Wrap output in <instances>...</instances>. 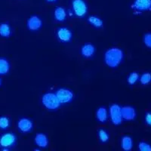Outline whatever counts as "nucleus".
<instances>
[{
  "mask_svg": "<svg viewBox=\"0 0 151 151\" xmlns=\"http://www.w3.org/2000/svg\"><path fill=\"white\" fill-rule=\"evenodd\" d=\"M124 58L122 50L117 47H112L104 53V62L110 68H116L121 64Z\"/></svg>",
  "mask_w": 151,
  "mask_h": 151,
  "instance_id": "obj_1",
  "label": "nucleus"
},
{
  "mask_svg": "<svg viewBox=\"0 0 151 151\" xmlns=\"http://www.w3.org/2000/svg\"><path fill=\"white\" fill-rule=\"evenodd\" d=\"M42 104L45 108L49 110H55L60 106V102L55 93L47 92L42 97Z\"/></svg>",
  "mask_w": 151,
  "mask_h": 151,
  "instance_id": "obj_2",
  "label": "nucleus"
},
{
  "mask_svg": "<svg viewBox=\"0 0 151 151\" xmlns=\"http://www.w3.org/2000/svg\"><path fill=\"white\" fill-rule=\"evenodd\" d=\"M109 116L111 122L115 125H119L122 123L123 119L122 116V107L118 104H112L109 108Z\"/></svg>",
  "mask_w": 151,
  "mask_h": 151,
  "instance_id": "obj_3",
  "label": "nucleus"
},
{
  "mask_svg": "<svg viewBox=\"0 0 151 151\" xmlns=\"http://www.w3.org/2000/svg\"><path fill=\"white\" fill-rule=\"evenodd\" d=\"M72 8L74 14L79 17H84L87 13L88 6L84 0H73Z\"/></svg>",
  "mask_w": 151,
  "mask_h": 151,
  "instance_id": "obj_4",
  "label": "nucleus"
},
{
  "mask_svg": "<svg viewBox=\"0 0 151 151\" xmlns=\"http://www.w3.org/2000/svg\"><path fill=\"white\" fill-rule=\"evenodd\" d=\"M55 94H56L57 97H58L59 101L60 102L61 104L70 103L73 99V91L71 90L68 89V88H59Z\"/></svg>",
  "mask_w": 151,
  "mask_h": 151,
  "instance_id": "obj_5",
  "label": "nucleus"
},
{
  "mask_svg": "<svg viewBox=\"0 0 151 151\" xmlns=\"http://www.w3.org/2000/svg\"><path fill=\"white\" fill-rule=\"evenodd\" d=\"M132 9L139 13L144 11H151V0H134Z\"/></svg>",
  "mask_w": 151,
  "mask_h": 151,
  "instance_id": "obj_6",
  "label": "nucleus"
},
{
  "mask_svg": "<svg viewBox=\"0 0 151 151\" xmlns=\"http://www.w3.org/2000/svg\"><path fill=\"white\" fill-rule=\"evenodd\" d=\"M16 142V136L12 132L5 133L0 137V145L3 148H9Z\"/></svg>",
  "mask_w": 151,
  "mask_h": 151,
  "instance_id": "obj_7",
  "label": "nucleus"
},
{
  "mask_svg": "<svg viewBox=\"0 0 151 151\" xmlns=\"http://www.w3.org/2000/svg\"><path fill=\"white\" fill-rule=\"evenodd\" d=\"M72 36V32L70 29L67 27H60L57 30V37L63 42H67L70 41Z\"/></svg>",
  "mask_w": 151,
  "mask_h": 151,
  "instance_id": "obj_8",
  "label": "nucleus"
},
{
  "mask_svg": "<svg viewBox=\"0 0 151 151\" xmlns=\"http://www.w3.org/2000/svg\"><path fill=\"white\" fill-rule=\"evenodd\" d=\"M17 128L21 132L27 133V132H31L33 129V122L27 118L20 119L17 122Z\"/></svg>",
  "mask_w": 151,
  "mask_h": 151,
  "instance_id": "obj_9",
  "label": "nucleus"
},
{
  "mask_svg": "<svg viewBox=\"0 0 151 151\" xmlns=\"http://www.w3.org/2000/svg\"><path fill=\"white\" fill-rule=\"evenodd\" d=\"M27 25L29 30L36 31L41 28L42 25V21L38 16L33 15L28 19Z\"/></svg>",
  "mask_w": 151,
  "mask_h": 151,
  "instance_id": "obj_10",
  "label": "nucleus"
},
{
  "mask_svg": "<svg viewBox=\"0 0 151 151\" xmlns=\"http://www.w3.org/2000/svg\"><path fill=\"white\" fill-rule=\"evenodd\" d=\"M122 116L124 120H134L136 117V111L134 107L131 106H125L122 107Z\"/></svg>",
  "mask_w": 151,
  "mask_h": 151,
  "instance_id": "obj_11",
  "label": "nucleus"
},
{
  "mask_svg": "<svg viewBox=\"0 0 151 151\" xmlns=\"http://www.w3.org/2000/svg\"><path fill=\"white\" fill-rule=\"evenodd\" d=\"M95 52V48L92 44L87 43L81 48V54L86 58H91Z\"/></svg>",
  "mask_w": 151,
  "mask_h": 151,
  "instance_id": "obj_12",
  "label": "nucleus"
},
{
  "mask_svg": "<svg viewBox=\"0 0 151 151\" xmlns=\"http://www.w3.org/2000/svg\"><path fill=\"white\" fill-rule=\"evenodd\" d=\"M109 116V113L106 107L100 106L96 111V119L97 120L101 123H104L107 121Z\"/></svg>",
  "mask_w": 151,
  "mask_h": 151,
  "instance_id": "obj_13",
  "label": "nucleus"
},
{
  "mask_svg": "<svg viewBox=\"0 0 151 151\" xmlns=\"http://www.w3.org/2000/svg\"><path fill=\"white\" fill-rule=\"evenodd\" d=\"M34 141L39 147L45 148L48 145V137L42 133H38L35 136Z\"/></svg>",
  "mask_w": 151,
  "mask_h": 151,
  "instance_id": "obj_14",
  "label": "nucleus"
},
{
  "mask_svg": "<svg viewBox=\"0 0 151 151\" xmlns=\"http://www.w3.org/2000/svg\"><path fill=\"white\" fill-rule=\"evenodd\" d=\"M121 147L122 149L125 151H129L133 147V141L129 136H123L121 139Z\"/></svg>",
  "mask_w": 151,
  "mask_h": 151,
  "instance_id": "obj_15",
  "label": "nucleus"
},
{
  "mask_svg": "<svg viewBox=\"0 0 151 151\" xmlns=\"http://www.w3.org/2000/svg\"><path fill=\"white\" fill-rule=\"evenodd\" d=\"M54 16L56 21L59 22L65 21L66 17H67V12L66 10L62 7H58L55 9L54 12Z\"/></svg>",
  "mask_w": 151,
  "mask_h": 151,
  "instance_id": "obj_16",
  "label": "nucleus"
},
{
  "mask_svg": "<svg viewBox=\"0 0 151 151\" xmlns=\"http://www.w3.org/2000/svg\"><path fill=\"white\" fill-rule=\"evenodd\" d=\"M12 34L9 24L7 23H1L0 24V36L3 38H8Z\"/></svg>",
  "mask_w": 151,
  "mask_h": 151,
  "instance_id": "obj_17",
  "label": "nucleus"
},
{
  "mask_svg": "<svg viewBox=\"0 0 151 151\" xmlns=\"http://www.w3.org/2000/svg\"><path fill=\"white\" fill-rule=\"evenodd\" d=\"M10 70V64L7 59L0 58V75H6Z\"/></svg>",
  "mask_w": 151,
  "mask_h": 151,
  "instance_id": "obj_18",
  "label": "nucleus"
},
{
  "mask_svg": "<svg viewBox=\"0 0 151 151\" xmlns=\"http://www.w3.org/2000/svg\"><path fill=\"white\" fill-rule=\"evenodd\" d=\"M88 20V22H89L92 26H94V27L100 28L102 27V26H103V21H102L100 17H97V16H90Z\"/></svg>",
  "mask_w": 151,
  "mask_h": 151,
  "instance_id": "obj_19",
  "label": "nucleus"
},
{
  "mask_svg": "<svg viewBox=\"0 0 151 151\" xmlns=\"http://www.w3.org/2000/svg\"><path fill=\"white\" fill-rule=\"evenodd\" d=\"M98 136L100 141L101 143H106L110 139V136L106 130L104 129H99L98 132Z\"/></svg>",
  "mask_w": 151,
  "mask_h": 151,
  "instance_id": "obj_20",
  "label": "nucleus"
},
{
  "mask_svg": "<svg viewBox=\"0 0 151 151\" xmlns=\"http://www.w3.org/2000/svg\"><path fill=\"white\" fill-rule=\"evenodd\" d=\"M10 126V120L6 116L0 117V129L5 130L9 129Z\"/></svg>",
  "mask_w": 151,
  "mask_h": 151,
  "instance_id": "obj_21",
  "label": "nucleus"
},
{
  "mask_svg": "<svg viewBox=\"0 0 151 151\" xmlns=\"http://www.w3.org/2000/svg\"><path fill=\"white\" fill-rule=\"evenodd\" d=\"M139 80L142 85H147L151 82V74L150 73H145L139 77Z\"/></svg>",
  "mask_w": 151,
  "mask_h": 151,
  "instance_id": "obj_22",
  "label": "nucleus"
},
{
  "mask_svg": "<svg viewBox=\"0 0 151 151\" xmlns=\"http://www.w3.org/2000/svg\"><path fill=\"white\" fill-rule=\"evenodd\" d=\"M139 79V75L136 72H133L128 76V83L129 85H134L137 82V80Z\"/></svg>",
  "mask_w": 151,
  "mask_h": 151,
  "instance_id": "obj_23",
  "label": "nucleus"
},
{
  "mask_svg": "<svg viewBox=\"0 0 151 151\" xmlns=\"http://www.w3.org/2000/svg\"><path fill=\"white\" fill-rule=\"evenodd\" d=\"M138 149L140 151H151V146L148 143L141 141L138 144Z\"/></svg>",
  "mask_w": 151,
  "mask_h": 151,
  "instance_id": "obj_24",
  "label": "nucleus"
},
{
  "mask_svg": "<svg viewBox=\"0 0 151 151\" xmlns=\"http://www.w3.org/2000/svg\"><path fill=\"white\" fill-rule=\"evenodd\" d=\"M144 42L147 47L151 48V33H146L144 36Z\"/></svg>",
  "mask_w": 151,
  "mask_h": 151,
  "instance_id": "obj_25",
  "label": "nucleus"
},
{
  "mask_svg": "<svg viewBox=\"0 0 151 151\" xmlns=\"http://www.w3.org/2000/svg\"><path fill=\"white\" fill-rule=\"evenodd\" d=\"M145 122L148 125L151 126V112L147 113L145 115Z\"/></svg>",
  "mask_w": 151,
  "mask_h": 151,
  "instance_id": "obj_26",
  "label": "nucleus"
},
{
  "mask_svg": "<svg viewBox=\"0 0 151 151\" xmlns=\"http://www.w3.org/2000/svg\"><path fill=\"white\" fill-rule=\"evenodd\" d=\"M46 1L48 2H56L57 0H46Z\"/></svg>",
  "mask_w": 151,
  "mask_h": 151,
  "instance_id": "obj_27",
  "label": "nucleus"
},
{
  "mask_svg": "<svg viewBox=\"0 0 151 151\" xmlns=\"http://www.w3.org/2000/svg\"><path fill=\"white\" fill-rule=\"evenodd\" d=\"M1 84H2V80H1V79H0V86H1Z\"/></svg>",
  "mask_w": 151,
  "mask_h": 151,
  "instance_id": "obj_28",
  "label": "nucleus"
}]
</instances>
